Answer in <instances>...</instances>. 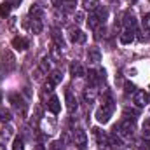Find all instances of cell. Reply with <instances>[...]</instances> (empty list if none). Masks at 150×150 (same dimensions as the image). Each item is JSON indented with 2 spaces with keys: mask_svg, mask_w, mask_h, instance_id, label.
Segmentation results:
<instances>
[{
  "mask_svg": "<svg viewBox=\"0 0 150 150\" xmlns=\"http://www.w3.org/2000/svg\"><path fill=\"white\" fill-rule=\"evenodd\" d=\"M2 65L5 67V70H12L16 67V58L11 51H4L2 52Z\"/></svg>",
  "mask_w": 150,
  "mask_h": 150,
  "instance_id": "6",
  "label": "cell"
},
{
  "mask_svg": "<svg viewBox=\"0 0 150 150\" xmlns=\"http://www.w3.org/2000/svg\"><path fill=\"white\" fill-rule=\"evenodd\" d=\"M49 150H61V142H52L49 145Z\"/></svg>",
  "mask_w": 150,
  "mask_h": 150,
  "instance_id": "35",
  "label": "cell"
},
{
  "mask_svg": "<svg viewBox=\"0 0 150 150\" xmlns=\"http://www.w3.org/2000/svg\"><path fill=\"white\" fill-rule=\"evenodd\" d=\"M133 131H134V126L129 120H124V122H120L119 126L113 127V134H120V136H127V138L133 134Z\"/></svg>",
  "mask_w": 150,
  "mask_h": 150,
  "instance_id": "2",
  "label": "cell"
},
{
  "mask_svg": "<svg viewBox=\"0 0 150 150\" xmlns=\"http://www.w3.org/2000/svg\"><path fill=\"white\" fill-rule=\"evenodd\" d=\"M47 108H49V112L54 113V115L61 112V103H59L58 96H54V94H52V96L49 98V101H47Z\"/></svg>",
  "mask_w": 150,
  "mask_h": 150,
  "instance_id": "11",
  "label": "cell"
},
{
  "mask_svg": "<svg viewBox=\"0 0 150 150\" xmlns=\"http://www.w3.org/2000/svg\"><path fill=\"white\" fill-rule=\"evenodd\" d=\"M30 16H33V19H42L44 18V9L40 7V5H37V4H33L32 7H30Z\"/></svg>",
  "mask_w": 150,
  "mask_h": 150,
  "instance_id": "19",
  "label": "cell"
},
{
  "mask_svg": "<svg viewBox=\"0 0 150 150\" xmlns=\"http://www.w3.org/2000/svg\"><path fill=\"white\" fill-rule=\"evenodd\" d=\"M65 100H67V110H68L70 113L77 112L79 105H77V98L72 94V91H67V93H65Z\"/></svg>",
  "mask_w": 150,
  "mask_h": 150,
  "instance_id": "8",
  "label": "cell"
},
{
  "mask_svg": "<svg viewBox=\"0 0 150 150\" xmlns=\"http://www.w3.org/2000/svg\"><path fill=\"white\" fill-rule=\"evenodd\" d=\"M113 110H115V107H113V101L108 98L98 110H96V119H98V122H101V124H107L108 120H110V117H112Z\"/></svg>",
  "mask_w": 150,
  "mask_h": 150,
  "instance_id": "1",
  "label": "cell"
},
{
  "mask_svg": "<svg viewBox=\"0 0 150 150\" xmlns=\"http://www.w3.org/2000/svg\"><path fill=\"white\" fill-rule=\"evenodd\" d=\"M51 2H52L54 7H59V5H61V0H51Z\"/></svg>",
  "mask_w": 150,
  "mask_h": 150,
  "instance_id": "38",
  "label": "cell"
},
{
  "mask_svg": "<svg viewBox=\"0 0 150 150\" xmlns=\"http://www.w3.org/2000/svg\"><path fill=\"white\" fill-rule=\"evenodd\" d=\"M143 131H150V117L145 119V122H143Z\"/></svg>",
  "mask_w": 150,
  "mask_h": 150,
  "instance_id": "36",
  "label": "cell"
},
{
  "mask_svg": "<svg viewBox=\"0 0 150 150\" xmlns=\"http://www.w3.org/2000/svg\"><path fill=\"white\" fill-rule=\"evenodd\" d=\"M149 2H150V0H149Z\"/></svg>",
  "mask_w": 150,
  "mask_h": 150,
  "instance_id": "41",
  "label": "cell"
},
{
  "mask_svg": "<svg viewBox=\"0 0 150 150\" xmlns=\"http://www.w3.org/2000/svg\"><path fill=\"white\" fill-rule=\"evenodd\" d=\"M11 120V112L9 110H0V122H9Z\"/></svg>",
  "mask_w": 150,
  "mask_h": 150,
  "instance_id": "28",
  "label": "cell"
},
{
  "mask_svg": "<svg viewBox=\"0 0 150 150\" xmlns=\"http://www.w3.org/2000/svg\"><path fill=\"white\" fill-rule=\"evenodd\" d=\"M59 49H61V47L54 45V47H52V51H51V56H52L56 61H59V59H61V52H59Z\"/></svg>",
  "mask_w": 150,
  "mask_h": 150,
  "instance_id": "29",
  "label": "cell"
},
{
  "mask_svg": "<svg viewBox=\"0 0 150 150\" xmlns=\"http://www.w3.org/2000/svg\"><path fill=\"white\" fill-rule=\"evenodd\" d=\"M82 5H84L86 11H91V12H93V11L98 9V0H84Z\"/></svg>",
  "mask_w": 150,
  "mask_h": 150,
  "instance_id": "24",
  "label": "cell"
},
{
  "mask_svg": "<svg viewBox=\"0 0 150 150\" xmlns=\"http://www.w3.org/2000/svg\"><path fill=\"white\" fill-rule=\"evenodd\" d=\"M75 23H84V12H75Z\"/></svg>",
  "mask_w": 150,
  "mask_h": 150,
  "instance_id": "33",
  "label": "cell"
},
{
  "mask_svg": "<svg viewBox=\"0 0 150 150\" xmlns=\"http://www.w3.org/2000/svg\"><path fill=\"white\" fill-rule=\"evenodd\" d=\"M12 47L16 51H19V52H23V51H26L30 47V44H28V40L25 37H14L12 38Z\"/></svg>",
  "mask_w": 150,
  "mask_h": 150,
  "instance_id": "10",
  "label": "cell"
},
{
  "mask_svg": "<svg viewBox=\"0 0 150 150\" xmlns=\"http://www.w3.org/2000/svg\"><path fill=\"white\" fill-rule=\"evenodd\" d=\"M11 9H12V5H11L9 2H2V4H0V16H2V18H7V16L11 14Z\"/></svg>",
  "mask_w": 150,
  "mask_h": 150,
  "instance_id": "23",
  "label": "cell"
},
{
  "mask_svg": "<svg viewBox=\"0 0 150 150\" xmlns=\"http://www.w3.org/2000/svg\"><path fill=\"white\" fill-rule=\"evenodd\" d=\"M87 61H89V63H100V61H101V52H100L98 49H94V47L89 49V51H87Z\"/></svg>",
  "mask_w": 150,
  "mask_h": 150,
  "instance_id": "15",
  "label": "cell"
},
{
  "mask_svg": "<svg viewBox=\"0 0 150 150\" xmlns=\"http://www.w3.org/2000/svg\"><path fill=\"white\" fill-rule=\"evenodd\" d=\"M147 149H149V150H150V140H149V143H147Z\"/></svg>",
  "mask_w": 150,
  "mask_h": 150,
  "instance_id": "39",
  "label": "cell"
},
{
  "mask_svg": "<svg viewBox=\"0 0 150 150\" xmlns=\"http://www.w3.org/2000/svg\"><path fill=\"white\" fill-rule=\"evenodd\" d=\"M119 40H120L122 45H129V44L134 40V32H133V30H124V32L120 33Z\"/></svg>",
  "mask_w": 150,
  "mask_h": 150,
  "instance_id": "13",
  "label": "cell"
},
{
  "mask_svg": "<svg viewBox=\"0 0 150 150\" xmlns=\"http://www.w3.org/2000/svg\"><path fill=\"white\" fill-rule=\"evenodd\" d=\"M0 150H5V147H4V145H0Z\"/></svg>",
  "mask_w": 150,
  "mask_h": 150,
  "instance_id": "40",
  "label": "cell"
},
{
  "mask_svg": "<svg viewBox=\"0 0 150 150\" xmlns=\"http://www.w3.org/2000/svg\"><path fill=\"white\" fill-rule=\"evenodd\" d=\"M133 101H134L136 107H145L149 103V94L145 91H136L134 96H133Z\"/></svg>",
  "mask_w": 150,
  "mask_h": 150,
  "instance_id": "9",
  "label": "cell"
},
{
  "mask_svg": "<svg viewBox=\"0 0 150 150\" xmlns=\"http://www.w3.org/2000/svg\"><path fill=\"white\" fill-rule=\"evenodd\" d=\"M74 143H75V147H77L79 150L87 149V134H86V131L75 129L74 131Z\"/></svg>",
  "mask_w": 150,
  "mask_h": 150,
  "instance_id": "4",
  "label": "cell"
},
{
  "mask_svg": "<svg viewBox=\"0 0 150 150\" xmlns=\"http://www.w3.org/2000/svg\"><path fill=\"white\" fill-rule=\"evenodd\" d=\"M12 150H25V142L21 136H16L12 142Z\"/></svg>",
  "mask_w": 150,
  "mask_h": 150,
  "instance_id": "26",
  "label": "cell"
},
{
  "mask_svg": "<svg viewBox=\"0 0 150 150\" xmlns=\"http://www.w3.org/2000/svg\"><path fill=\"white\" fill-rule=\"evenodd\" d=\"M75 5V0H65V11H72Z\"/></svg>",
  "mask_w": 150,
  "mask_h": 150,
  "instance_id": "32",
  "label": "cell"
},
{
  "mask_svg": "<svg viewBox=\"0 0 150 150\" xmlns=\"http://www.w3.org/2000/svg\"><path fill=\"white\" fill-rule=\"evenodd\" d=\"M94 16L98 18V21H100V23H105V21H107V18H108V9H107V7H98Z\"/></svg>",
  "mask_w": 150,
  "mask_h": 150,
  "instance_id": "20",
  "label": "cell"
},
{
  "mask_svg": "<svg viewBox=\"0 0 150 150\" xmlns=\"http://www.w3.org/2000/svg\"><path fill=\"white\" fill-rule=\"evenodd\" d=\"M23 26H25V28H28V30H30L33 35L42 33V30H44V26H42V23H40L38 19H32V21L25 19V21H23Z\"/></svg>",
  "mask_w": 150,
  "mask_h": 150,
  "instance_id": "5",
  "label": "cell"
},
{
  "mask_svg": "<svg viewBox=\"0 0 150 150\" xmlns=\"http://www.w3.org/2000/svg\"><path fill=\"white\" fill-rule=\"evenodd\" d=\"M61 80H63V74H61V70H51V72H49V82H51L52 86L61 84Z\"/></svg>",
  "mask_w": 150,
  "mask_h": 150,
  "instance_id": "14",
  "label": "cell"
},
{
  "mask_svg": "<svg viewBox=\"0 0 150 150\" xmlns=\"http://www.w3.org/2000/svg\"><path fill=\"white\" fill-rule=\"evenodd\" d=\"M9 4H11V5H12V7H18V5H19V4H21V0H11V2H9Z\"/></svg>",
  "mask_w": 150,
  "mask_h": 150,
  "instance_id": "37",
  "label": "cell"
},
{
  "mask_svg": "<svg viewBox=\"0 0 150 150\" xmlns=\"http://www.w3.org/2000/svg\"><path fill=\"white\" fill-rule=\"evenodd\" d=\"M68 35H70V42H74V44H84L87 40V35L79 28H72Z\"/></svg>",
  "mask_w": 150,
  "mask_h": 150,
  "instance_id": "7",
  "label": "cell"
},
{
  "mask_svg": "<svg viewBox=\"0 0 150 150\" xmlns=\"http://www.w3.org/2000/svg\"><path fill=\"white\" fill-rule=\"evenodd\" d=\"M142 25H143V30H150V12L143 16V19H142Z\"/></svg>",
  "mask_w": 150,
  "mask_h": 150,
  "instance_id": "30",
  "label": "cell"
},
{
  "mask_svg": "<svg viewBox=\"0 0 150 150\" xmlns=\"http://www.w3.org/2000/svg\"><path fill=\"white\" fill-rule=\"evenodd\" d=\"M124 87H126V93H127V94H129V93H136V91H134L136 87H134L131 82H126V86H124Z\"/></svg>",
  "mask_w": 150,
  "mask_h": 150,
  "instance_id": "34",
  "label": "cell"
},
{
  "mask_svg": "<svg viewBox=\"0 0 150 150\" xmlns=\"http://www.w3.org/2000/svg\"><path fill=\"white\" fill-rule=\"evenodd\" d=\"M96 96H98V89H94V87H87V89L84 91V100H86V103H93V101L96 100Z\"/></svg>",
  "mask_w": 150,
  "mask_h": 150,
  "instance_id": "17",
  "label": "cell"
},
{
  "mask_svg": "<svg viewBox=\"0 0 150 150\" xmlns=\"http://www.w3.org/2000/svg\"><path fill=\"white\" fill-rule=\"evenodd\" d=\"M93 133H94V136H96V140H98L100 147H105V145H108V136H107L103 131H100L98 127H94V129H93Z\"/></svg>",
  "mask_w": 150,
  "mask_h": 150,
  "instance_id": "16",
  "label": "cell"
},
{
  "mask_svg": "<svg viewBox=\"0 0 150 150\" xmlns=\"http://www.w3.org/2000/svg\"><path fill=\"white\" fill-rule=\"evenodd\" d=\"M12 133H14V129H12L11 126H5V127H2V129H0V138L9 140V138L12 136Z\"/></svg>",
  "mask_w": 150,
  "mask_h": 150,
  "instance_id": "25",
  "label": "cell"
},
{
  "mask_svg": "<svg viewBox=\"0 0 150 150\" xmlns=\"http://www.w3.org/2000/svg\"><path fill=\"white\" fill-rule=\"evenodd\" d=\"M124 25H126L127 30H134L136 28V18H134V14L131 11H127L124 14Z\"/></svg>",
  "mask_w": 150,
  "mask_h": 150,
  "instance_id": "12",
  "label": "cell"
},
{
  "mask_svg": "<svg viewBox=\"0 0 150 150\" xmlns=\"http://www.w3.org/2000/svg\"><path fill=\"white\" fill-rule=\"evenodd\" d=\"M38 70L44 72V74H49V72H51V58H42Z\"/></svg>",
  "mask_w": 150,
  "mask_h": 150,
  "instance_id": "22",
  "label": "cell"
},
{
  "mask_svg": "<svg viewBox=\"0 0 150 150\" xmlns=\"http://www.w3.org/2000/svg\"><path fill=\"white\" fill-rule=\"evenodd\" d=\"M70 74L74 75V77H84L86 72H84V68H82V65H80V63L74 61V63L70 65Z\"/></svg>",
  "mask_w": 150,
  "mask_h": 150,
  "instance_id": "18",
  "label": "cell"
},
{
  "mask_svg": "<svg viewBox=\"0 0 150 150\" xmlns=\"http://www.w3.org/2000/svg\"><path fill=\"white\" fill-rule=\"evenodd\" d=\"M87 79H89V82H91V84H96V82L100 80L98 72H96V70H89V72H87Z\"/></svg>",
  "mask_w": 150,
  "mask_h": 150,
  "instance_id": "27",
  "label": "cell"
},
{
  "mask_svg": "<svg viewBox=\"0 0 150 150\" xmlns=\"http://www.w3.org/2000/svg\"><path fill=\"white\" fill-rule=\"evenodd\" d=\"M9 101L12 103V107L18 110V112L21 113L23 117L26 115V105H25V101H23V98L18 94V93H12V94H9Z\"/></svg>",
  "mask_w": 150,
  "mask_h": 150,
  "instance_id": "3",
  "label": "cell"
},
{
  "mask_svg": "<svg viewBox=\"0 0 150 150\" xmlns=\"http://www.w3.org/2000/svg\"><path fill=\"white\" fill-rule=\"evenodd\" d=\"M98 23H100V21H98V18H96V16H91V18H89V21H87V25H89L91 28H96V26H98Z\"/></svg>",
  "mask_w": 150,
  "mask_h": 150,
  "instance_id": "31",
  "label": "cell"
},
{
  "mask_svg": "<svg viewBox=\"0 0 150 150\" xmlns=\"http://www.w3.org/2000/svg\"><path fill=\"white\" fill-rule=\"evenodd\" d=\"M52 40L56 42V45L58 47H65V38H63V35H61V32L59 30H52Z\"/></svg>",
  "mask_w": 150,
  "mask_h": 150,
  "instance_id": "21",
  "label": "cell"
}]
</instances>
